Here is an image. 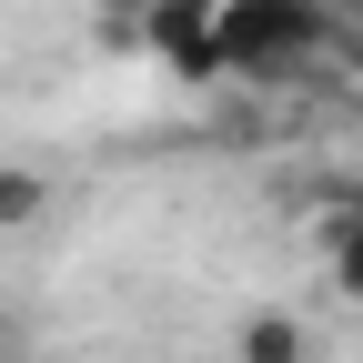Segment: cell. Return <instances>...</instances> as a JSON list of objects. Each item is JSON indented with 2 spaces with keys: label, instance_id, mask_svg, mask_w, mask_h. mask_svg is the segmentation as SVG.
<instances>
[{
  "label": "cell",
  "instance_id": "obj_1",
  "mask_svg": "<svg viewBox=\"0 0 363 363\" xmlns=\"http://www.w3.org/2000/svg\"><path fill=\"white\" fill-rule=\"evenodd\" d=\"M222 71H242V81H293L323 61V40H333V0H222Z\"/></svg>",
  "mask_w": 363,
  "mask_h": 363
},
{
  "label": "cell",
  "instance_id": "obj_2",
  "mask_svg": "<svg viewBox=\"0 0 363 363\" xmlns=\"http://www.w3.org/2000/svg\"><path fill=\"white\" fill-rule=\"evenodd\" d=\"M233 363H313V323L303 313H242Z\"/></svg>",
  "mask_w": 363,
  "mask_h": 363
},
{
  "label": "cell",
  "instance_id": "obj_3",
  "mask_svg": "<svg viewBox=\"0 0 363 363\" xmlns=\"http://www.w3.org/2000/svg\"><path fill=\"white\" fill-rule=\"evenodd\" d=\"M323 272H333V293H363V192L323 202Z\"/></svg>",
  "mask_w": 363,
  "mask_h": 363
},
{
  "label": "cell",
  "instance_id": "obj_4",
  "mask_svg": "<svg viewBox=\"0 0 363 363\" xmlns=\"http://www.w3.org/2000/svg\"><path fill=\"white\" fill-rule=\"evenodd\" d=\"M40 212H51V182L21 172V162H0V233H21V222H40Z\"/></svg>",
  "mask_w": 363,
  "mask_h": 363
},
{
  "label": "cell",
  "instance_id": "obj_5",
  "mask_svg": "<svg viewBox=\"0 0 363 363\" xmlns=\"http://www.w3.org/2000/svg\"><path fill=\"white\" fill-rule=\"evenodd\" d=\"M212 21H222V0H162V11L142 21V40L162 51V40H182V30H212Z\"/></svg>",
  "mask_w": 363,
  "mask_h": 363
},
{
  "label": "cell",
  "instance_id": "obj_6",
  "mask_svg": "<svg viewBox=\"0 0 363 363\" xmlns=\"http://www.w3.org/2000/svg\"><path fill=\"white\" fill-rule=\"evenodd\" d=\"M162 0H91V21H152Z\"/></svg>",
  "mask_w": 363,
  "mask_h": 363
}]
</instances>
